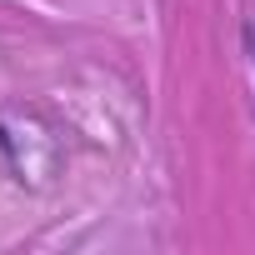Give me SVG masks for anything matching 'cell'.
Segmentation results:
<instances>
[{
    "label": "cell",
    "instance_id": "1",
    "mask_svg": "<svg viewBox=\"0 0 255 255\" xmlns=\"http://www.w3.org/2000/svg\"><path fill=\"white\" fill-rule=\"evenodd\" d=\"M245 45H250V60H255V30H245Z\"/></svg>",
    "mask_w": 255,
    "mask_h": 255
}]
</instances>
